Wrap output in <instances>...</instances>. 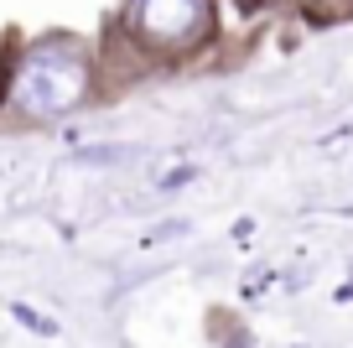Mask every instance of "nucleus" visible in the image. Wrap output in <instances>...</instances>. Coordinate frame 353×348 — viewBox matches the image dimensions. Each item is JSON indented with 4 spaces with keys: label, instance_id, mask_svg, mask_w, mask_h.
I'll list each match as a JSON object with an SVG mask.
<instances>
[{
    "label": "nucleus",
    "instance_id": "1",
    "mask_svg": "<svg viewBox=\"0 0 353 348\" xmlns=\"http://www.w3.org/2000/svg\"><path fill=\"white\" fill-rule=\"evenodd\" d=\"M94 84H99V52L73 32H47L16 57L0 104L21 125H47L83 109L94 99Z\"/></svg>",
    "mask_w": 353,
    "mask_h": 348
},
{
    "label": "nucleus",
    "instance_id": "2",
    "mask_svg": "<svg viewBox=\"0 0 353 348\" xmlns=\"http://www.w3.org/2000/svg\"><path fill=\"white\" fill-rule=\"evenodd\" d=\"M114 37L145 63H192L219 42V0H125Z\"/></svg>",
    "mask_w": 353,
    "mask_h": 348
},
{
    "label": "nucleus",
    "instance_id": "3",
    "mask_svg": "<svg viewBox=\"0 0 353 348\" xmlns=\"http://www.w3.org/2000/svg\"><path fill=\"white\" fill-rule=\"evenodd\" d=\"M296 6V16L301 21H312V26H343V21H353V0H291Z\"/></svg>",
    "mask_w": 353,
    "mask_h": 348
}]
</instances>
